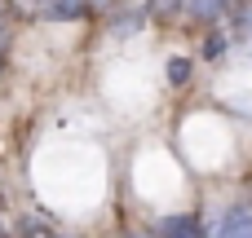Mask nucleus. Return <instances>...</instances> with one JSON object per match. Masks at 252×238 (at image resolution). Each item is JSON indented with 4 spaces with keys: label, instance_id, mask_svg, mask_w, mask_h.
Returning a JSON list of instances; mask_svg holds the SVG:
<instances>
[{
    "label": "nucleus",
    "instance_id": "8",
    "mask_svg": "<svg viewBox=\"0 0 252 238\" xmlns=\"http://www.w3.org/2000/svg\"><path fill=\"white\" fill-rule=\"evenodd\" d=\"M164 75H168V88H186L190 84V57H168Z\"/></svg>",
    "mask_w": 252,
    "mask_h": 238
},
{
    "label": "nucleus",
    "instance_id": "14",
    "mask_svg": "<svg viewBox=\"0 0 252 238\" xmlns=\"http://www.w3.org/2000/svg\"><path fill=\"white\" fill-rule=\"evenodd\" d=\"M0 238H9V230H4V221H0Z\"/></svg>",
    "mask_w": 252,
    "mask_h": 238
},
{
    "label": "nucleus",
    "instance_id": "12",
    "mask_svg": "<svg viewBox=\"0 0 252 238\" xmlns=\"http://www.w3.org/2000/svg\"><path fill=\"white\" fill-rule=\"evenodd\" d=\"M124 238H159L155 230H142V234H124Z\"/></svg>",
    "mask_w": 252,
    "mask_h": 238
},
{
    "label": "nucleus",
    "instance_id": "11",
    "mask_svg": "<svg viewBox=\"0 0 252 238\" xmlns=\"http://www.w3.org/2000/svg\"><path fill=\"white\" fill-rule=\"evenodd\" d=\"M89 4H93L97 13H106V9H115V4H124V0H89Z\"/></svg>",
    "mask_w": 252,
    "mask_h": 238
},
{
    "label": "nucleus",
    "instance_id": "15",
    "mask_svg": "<svg viewBox=\"0 0 252 238\" xmlns=\"http://www.w3.org/2000/svg\"><path fill=\"white\" fill-rule=\"evenodd\" d=\"M0 66H4V57H0Z\"/></svg>",
    "mask_w": 252,
    "mask_h": 238
},
{
    "label": "nucleus",
    "instance_id": "10",
    "mask_svg": "<svg viewBox=\"0 0 252 238\" xmlns=\"http://www.w3.org/2000/svg\"><path fill=\"white\" fill-rule=\"evenodd\" d=\"M146 13L151 18H177V13H186V0H151Z\"/></svg>",
    "mask_w": 252,
    "mask_h": 238
},
{
    "label": "nucleus",
    "instance_id": "5",
    "mask_svg": "<svg viewBox=\"0 0 252 238\" xmlns=\"http://www.w3.org/2000/svg\"><path fill=\"white\" fill-rule=\"evenodd\" d=\"M252 35V0H239L230 9V40H248Z\"/></svg>",
    "mask_w": 252,
    "mask_h": 238
},
{
    "label": "nucleus",
    "instance_id": "4",
    "mask_svg": "<svg viewBox=\"0 0 252 238\" xmlns=\"http://www.w3.org/2000/svg\"><path fill=\"white\" fill-rule=\"evenodd\" d=\"M89 9H93L89 0H40V18H49V22H75Z\"/></svg>",
    "mask_w": 252,
    "mask_h": 238
},
{
    "label": "nucleus",
    "instance_id": "7",
    "mask_svg": "<svg viewBox=\"0 0 252 238\" xmlns=\"http://www.w3.org/2000/svg\"><path fill=\"white\" fill-rule=\"evenodd\" d=\"M230 49V31H208V40H204V62H221V53Z\"/></svg>",
    "mask_w": 252,
    "mask_h": 238
},
{
    "label": "nucleus",
    "instance_id": "2",
    "mask_svg": "<svg viewBox=\"0 0 252 238\" xmlns=\"http://www.w3.org/2000/svg\"><path fill=\"white\" fill-rule=\"evenodd\" d=\"M155 234L159 238H208V225L199 216H190V212H177V216H159Z\"/></svg>",
    "mask_w": 252,
    "mask_h": 238
},
{
    "label": "nucleus",
    "instance_id": "6",
    "mask_svg": "<svg viewBox=\"0 0 252 238\" xmlns=\"http://www.w3.org/2000/svg\"><path fill=\"white\" fill-rule=\"evenodd\" d=\"M146 18H151V13H142V9H133V13H115L111 35H137V31L146 26Z\"/></svg>",
    "mask_w": 252,
    "mask_h": 238
},
{
    "label": "nucleus",
    "instance_id": "13",
    "mask_svg": "<svg viewBox=\"0 0 252 238\" xmlns=\"http://www.w3.org/2000/svg\"><path fill=\"white\" fill-rule=\"evenodd\" d=\"M9 44V31H4V18H0V49Z\"/></svg>",
    "mask_w": 252,
    "mask_h": 238
},
{
    "label": "nucleus",
    "instance_id": "1",
    "mask_svg": "<svg viewBox=\"0 0 252 238\" xmlns=\"http://www.w3.org/2000/svg\"><path fill=\"white\" fill-rule=\"evenodd\" d=\"M208 238H252V203H226L213 221H208Z\"/></svg>",
    "mask_w": 252,
    "mask_h": 238
},
{
    "label": "nucleus",
    "instance_id": "9",
    "mask_svg": "<svg viewBox=\"0 0 252 238\" xmlns=\"http://www.w3.org/2000/svg\"><path fill=\"white\" fill-rule=\"evenodd\" d=\"M18 238H62V234H53L44 221H35V216H22L18 221Z\"/></svg>",
    "mask_w": 252,
    "mask_h": 238
},
{
    "label": "nucleus",
    "instance_id": "3",
    "mask_svg": "<svg viewBox=\"0 0 252 238\" xmlns=\"http://www.w3.org/2000/svg\"><path fill=\"white\" fill-rule=\"evenodd\" d=\"M239 0H186V18L190 22H204V26H217Z\"/></svg>",
    "mask_w": 252,
    "mask_h": 238
}]
</instances>
